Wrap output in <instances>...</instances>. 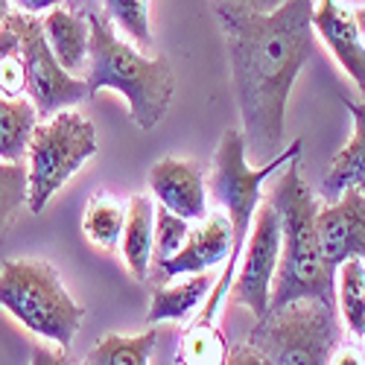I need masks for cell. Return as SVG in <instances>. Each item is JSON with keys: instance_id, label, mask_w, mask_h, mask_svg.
<instances>
[{"instance_id": "28", "label": "cell", "mask_w": 365, "mask_h": 365, "mask_svg": "<svg viewBox=\"0 0 365 365\" xmlns=\"http://www.w3.org/2000/svg\"><path fill=\"white\" fill-rule=\"evenodd\" d=\"M214 4H228V6H240L249 12H275L284 0H214Z\"/></svg>"}, {"instance_id": "20", "label": "cell", "mask_w": 365, "mask_h": 365, "mask_svg": "<svg viewBox=\"0 0 365 365\" xmlns=\"http://www.w3.org/2000/svg\"><path fill=\"white\" fill-rule=\"evenodd\" d=\"M228 359H231V348L217 322L193 319V324L181 333L175 365H228Z\"/></svg>"}, {"instance_id": "34", "label": "cell", "mask_w": 365, "mask_h": 365, "mask_svg": "<svg viewBox=\"0 0 365 365\" xmlns=\"http://www.w3.org/2000/svg\"><path fill=\"white\" fill-rule=\"evenodd\" d=\"M362 359H365V351H362Z\"/></svg>"}, {"instance_id": "32", "label": "cell", "mask_w": 365, "mask_h": 365, "mask_svg": "<svg viewBox=\"0 0 365 365\" xmlns=\"http://www.w3.org/2000/svg\"><path fill=\"white\" fill-rule=\"evenodd\" d=\"M351 15H354V21H356V26H359V33H362V38H365V6H356Z\"/></svg>"}, {"instance_id": "31", "label": "cell", "mask_w": 365, "mask_h": 365, "mask_svg": "<svg viewBox=\"0 0 365 365\" xmlns=\"http://www.w3.org/2000/svg\"><path fill=\"white\" fill-rule=\"evenodd\" d=\"M18 6V12H29V15H41L50 12L53 6H58V0H12Z\"/></svg>"}, {"instance_id": "16", "label": "cell", "mask_w": 365, "mask_h": 365, "mask_svg": "<svg viewBox=\"0 0 365 365\" xmlns=\"http://www.w3.org/2000/svg\"><path fill=\"white\" fill-rule=\"evenodd\" d=\"M126 225L120 237V255L135 281H146L152 263V225H155V202L149 193H135L126 202Z\"/></svg>"}, {"instance_id": "25", "label": "cell", "mask_w": 365, "mask_h": 365, "mask_svg": "<svg viewBox=\"0 0 365 365\" xmlns=\"http://www.w3.org/2000/svg\"><path fill=\"white\" fill-rule=\"evenodd\" d=\"M26 207V167L21 161H0V234Z\"/></svg>"}, {"instance_id": "2", "label": "cell", "mask_w": 365, "mask_h": 365, "mask_svg": "<svg viewBox=\"0 0 365 365\" xmlns=\"http://www.w3.org/2000/svg\"><path fill=\"white\" fill-rule=\"evenodd\" d=\"M301 152L287 164L284 175L272 185L269 202L281 222V263L272 284L269 313L292 301L313 298L336 307V275L327 266L316 234V196L301 175Z\"/></svg>"}, {"instance_id": "30", "label": "cell", "mask_w": 365, "mask_h": 365, "mask_svg": "<svg viewBox=\"0 0 365 365\" xmlns=\"http://www.w3.org/2000/svg\"><path fill=\"white\" fill-rule=\"evenodd\" d=\"M29 365H73L62 351H47V348H33V362Z\"/></svg>"}, {"instance_id": "17", "label": "cell", "mask_w": 365, "mask_h": 365, "mask_svg": "<svg viewBox=\"0 0 365 365\" xmlns=\"http://www.w3.org/2000/svg\"><path fill=\"white\" fill-rule=\"evenodd\" d=\"M210 287H214V278H210L207 272L187 275V281L173 284V287H158L155 292H152L146 322L161 324V322H187V319H193L202 310Z\"/></svg>"}, {"instance_id": "10", "label": "cell", "mask_w": 365, "mask_h": 365, "mask_svg": "<svg viewBox=\"0 0 365 365\" xmlns=\"http://www.w3.org/2000/svg\"><path fill=\"white\" fill-rule=\"evenodd\" d=\"M316 234L333 275L351 257L365 260V193L351 187L336 202H327L324 207H319Z\"/></svg>"}, {"instance_id": "1", "label": "cell", "mask_w": 365, "mask_h": 365, "mask_svg": "<svg viewBox=\"0 0 365 365\" xmlns=\"http://www.w3.org/2000/svg\"><path fill=\"white\" fill-rule=\"evenodd\" d=\"M246 155L266 164L284 149L287 103L313 53V0H284L275 12L217 4Z\"/></svg>"}, {"instance_id": "8", "label": "cell", "mask_w": 365, "mask_h": 365, "mask_svg": "<svg viewBox=\"0 0 365 365\" xmlns=\"http://www.w3.org/2000/svg\"><path fill=\"white\" fill-rule=\"evenodd\" d=\"M6 21L15 26L18 41H21L26 97L36 106L38 120L82 103L88 97V82L82 76L68 73L62 65H58V58L53 56L50 44H47L41 18L29 15V12H9Z\"/></svg>"}, {"instance_id": "18", "label": "cell", "mask_w": 365, "mask_h": 365, "mask_svg": "<svg viewBox=\"0 0 365 365\" xmlns=\"http://www.w3.org/2000/svg\"><path fill=\"white\" fill-rule=\"evenodd\" d=\"M126 202L100 190L88 199L85 205V217H82V231L88 237L91 246H97L103 252H114L120 237H123V225H126Z\"/></svg>"}, {"instance_id": "29", "label": "cell", "mask_w": 365, "mask_h": 365, "mask_svg": "<svg viewBox=\"0 0 365 365\" xmlns=\"http://www.w3.org/2000/svg\"><path fill=\"white\" fill-rule=\"evenodd\" d=\"M330 365H365L362 348H356V345H339V351L333 354Z\"/></svg>"}, {"instance_id": "13", "label": "cell", "mask_w": 365, "mask_h": 365, "mask_svg": "<svg viewBox=\"0 0 365 365\" xmlns=\"http://www.w3.org/2000/svg\"><path fill=\"white\" fill-rule=\"evenodd\" d=\"M313 33L322 36L333 58L342 65V71L365 97V41L354 15L339 0H319V4H313Z\"/></svg>"}, {"instance_id": "21", "label": "cell", "mask_w": 365, "mask_h": 365, "mask_svg": "<svg viewBox=\"0 0 365 365\" xmlns=\"http://www.w3.org/2000/svg\"><path fill=\"white\" fill-rule=\"evenodd\" d=\"M336 310L356 339H365V260L351 257L336 269Z\"/></svg>"}, {"instance_id": "7", "label": "cell", "mask_w": 365, "mask_h": 365, "mask_svg": "<svg viewBox=\"0 0 365 365\" xmlns=\"http://www.w3.org/2000/svg\"><path fill=\"white\" fill-rule=\"evenodd\" d=\"M272 365H330L342 345L339 310L301 298L257 319L246 339Z\"/></svg>"}, {"instance_id": "23", "label": "cell", "mask_w": 365, "mask_h": 365, "mask_svg": "<svg viewBox=\"0 0 365 365\" xmlns=\"http://www.w3.org/2000/svg\"><path fill=\"white\" fill-rule=\"evenodd\" d=\"M0 94L26 97V73L21 58V41L15 26L4 18L0 21Z\"/></svg>"}, {"instance_id": "6", "label": "cell", "mask_w": 365, "mask_h": 365, "mask_svg": "<svg viewBox=\"0 0 365 365\" xmlns=\"http://www.w3.org/2000/svg\"><path fill=\"white\" fill-rule=\"evenodd\" d=\"M100 152L94 123L76 108L41 117L26 143V210L41 214L68 181Z\"/></svg>"}, {"instance_id": "3", "label": "cell", "mask_w": 365, "mask_h": 365, "mask_svg": "<svg viewBox=\"0 0 365 365\" xmlns=\"http://www.w3.org/2000/svg\"><path fill=\"white\" fill-rule=\"evenodd\" d=\"M88 29H91V53H88V94L103 88L117 91L129 103L132 123L143 132L155 129L161 117L170 111L173 103V68L164 56L149 58L140 50H135L129 41H123L106 12L100 6H91L88 12Z\"/></svg>"}, {"instance_id": "19", "label": "cell", "mask_w": 365, "mask_h": 365, "mask_svg": "<svg viewBox=\"0 0 365 365\" xmlns=\"http://www.w3.org/2000/svg\"><path fill=\"white\" fill-rule=\"evenodd\" d=\"M38 123V111L29 97L0 94V161H24L26 143Z\"/></svg>"}, {"instance_id": "15", "label": "cell", "mask_w": 365, "mask_h": 365, "mask_svg": "<svg viewBox=\"0 0 365 365\" xmlns=\"http://www.w3.org/2000/svg\"><path fill=\"white\" fill-rule=\"evenodd\" d=\"M41 24H44L47 44H50L53 56L58 58V65H62L68 73L85 79L88 53H91L88 15L65 9V6H53L50 12H44Z\"/></svg>"}, {"instance_id": "33", "label": "cell", "mask_w": 365, "mask_h": 365, "mask_svg": "<svg viewBox=\"0 0 365 365\" xmlns=\"http://www.w3.org/2000/svg\"><path fill=\"white\" fill-rule=\"evenodd\" d=\"M9 15V0H0V21Z\"/></svg>"}, {"instance_id": "5", "label": "cell", "mask_w": 365, "mask_h": 365, "mask_svg": "<svg viewBox=\"0 0 365 365\" xmlns=\"http://www.w3.org/2000/svg\"><path fill=\"white\" fill-rule=\"evenodd\" d=\"M0 307L21 327L68 351L85 319L82 304L68 292L53 263L15 257L0 266Z\"/></svg>"}, {"instance_id": "14", "label": "cell", "mask_w": 365, "mask_h": 365, "mask_svg": "<svg viewBox=\"0 0 365 365\" xmlns=\"http://www.w3.org/2000/svg\"><path fill=\"white\" fill-rule=\"evenodd\" d=\"M345 108L354 117V138L330 161V170L322 181L324 202H336L351 187L365 193V97L362 100L345 97Z\"/></svg>"}, {"instance_id": "24", "label": "cell", "mask_w": 365, "mask_h": 365, "mask_svg": "<svg viewBox=\"0 0 365 365\" xmlns=\"http://www.w3.org/2000/svg\"><path fill=\"white\" fill-rule=\"evenodd\" d=\"M103 12L111 21V26L149 47L152 44V26H149V0H103Z\"/></svg>"}, {"instance_id": "4", "label": "cell", "mask_w": 365, "mask_h": 365, "mask_svg": "<svg viewBox=\"0 0 365 365\" xmlns=\"http://www.w3.org/2000/svg\"><path fill=\"white\" fill-rule=\"evenodd\" d=\"M304 140H292L287 149H281L275 158H269L266 164H257L252 167L249 164V155H246V140H242V132H234L228 129L214 152V164H210V175H207V187H210V196L214 202L222 207V214L228 217L231 222V231H234V249L225 260V269L220 281H214L210 287L202 310L193 316V319H202V322H217L220 319V310H222V301L228 298V289H231V278H234V266L240 263V252H242V242L249 237V228L255 222V214L263 202V185L272 173H278L281 164H289L298 152H301Z\"/></svg>"}, {"instance_id": "9", "label": "cell", "mask_w": 365, "mask_h": 365, "mask_svg": "<svg viewBox=\"0 0 365 365\" xmlns=\"http://www.w3.org/2000/svg\"><path fill=\"white\" fill-rule=\"evenodd\" d=\"M278 263H281V222H278V210L266 199L260 202L249 237L242 242L240 263H237L240 269L228 289L231 301L242 304L255 319H263L269 313Z\"/></svg>"}, {"instance_id": "26", "label": "cell", "mask_w": 365, "mask_h": 365, "mask_svg": "<svg viewBox=\"0 0 365 365\" xmlns=\"http://www.w3.org/2000/svg\"><path fill=\"white\" fill-rule=\"evenodd\" d=\"M190 234V220L173 214L167 207H155V225H152V260L173 257Z\"/></svg>"}, {"instance_id": "11", "label": "cell", "mask_w": 365, "mask_h": 365, "mask_svg": "<svg viewBox=\"0 0 365 365\" xmlns=\"http://www.w3.org/2000/svg\"><path fill=\"white\" fill-rule=\"evenodd\" d=\"M149 193L161 207L190 222H202L207 217V178L190 158H161L149 170Z\"/></svg>"}, {"instance_id": "12", "label": "cell", "mask_w": 365, "mask_h": 365, "mask_svg": "<svg viewBox=\"0 0 365 365\" xmlns=\"http://www.w3.org/2000/svg\"><path fill=\"white\" fill-rule=\"evenodd\" d=\"M231 249H234V231H231L228 217L225 214H210L196 228H190L185 246H181L173 257L158 263V272H161L164 281L210 272L217 266H225Z\"/></svg>"}, {"instance_id": "27", "label": "cell", "mask_w": 365, "mask_h": 365, "mask_svg": "<svg viewBox=\"0 0 365 365\" xmlns=\"http://www.w3.org/2000/svg\"><path fill=\"white\" fill-rule=\"evenodd\" d=\"M228 365H272V362H269L257 348H252L249 342H242V345H237V348L231 351Z\"/></svg>"}, {"instance_id": "22", "label": "cell", "mask_w": 365, "mask_h": 365, "mask_svg": "<svg viewBox=\"0 0 365 365\" xmlns=\"http://www.w3.org/2000/svg\"><path fill=\"white\" fill-rule=\"evenodd\" d=\"M155 342H158L155 327L138 333V336H117V333H108V336H103L94 345V351L88 354L85 365H149Z\"/></svg>"}]
</instances>
